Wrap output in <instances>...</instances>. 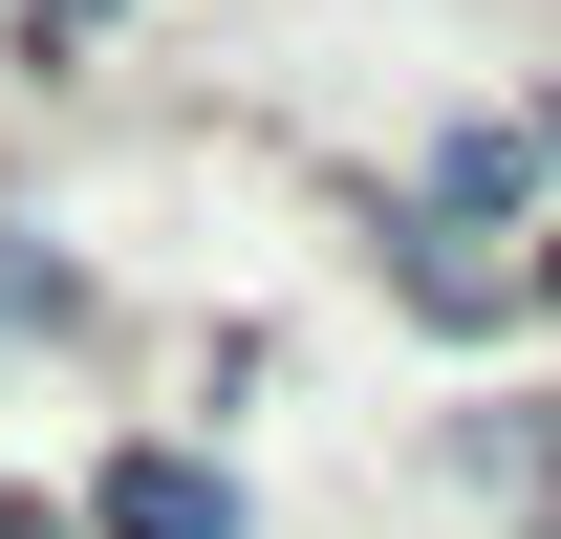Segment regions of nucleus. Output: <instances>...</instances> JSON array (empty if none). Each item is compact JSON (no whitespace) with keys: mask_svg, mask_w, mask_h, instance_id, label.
Listing matches in <instances>:
<instances>
[{"mask_svg":"<svg viewBox=\"0 0 561 539\" xmlns=\"http://www.w3.org/2000/svg\"><path fill=\"white\" fill-rule=\"evenodd\" d=\"M0 324H66V260L44 238H0Z\"/></svg>","mask_w":561,"mask_h":539,"instance_id":"obj_2","label":"nucleus"},{"mask_svg":"<svg viewBox=\"0 0 561 539\" xmlns=\"http://www.w3.org/2000/svg\"><path fill=\"white\" fill-rule=\"evenodd\" d=\"M496 474H540V518H561V432H496Z\"/></svg>","mask_w":561,"mask_h":539,"instance_id":"obj_3","label":"nucleus"},{"mask_svg":"<svg viewBox=\"0 0 561 539\" xmlns=\"http://www.w3.org/2000/svg\"><path fill=\"white\" fill-rule=\"evenodd\" d=\"M540 302H561V238H540Z\"/></svg>","mask_w":561,"mask_h":539,"instance_id":"obj_4","label":"nucleus"},{"mask_svg":"<svg viewBox=\"0 0 561 539\" xmlns=\"http://www.w3.org/2000/svg\"><path fill=\"white\" fill-rule=\"evenodd\" d=\"M108 539H238V474H195V454H108Z\"/></svg>","mask_w":561,"mask_h":539,"instance_id":"obj_1","label":"nucleus"}]
</instances>
